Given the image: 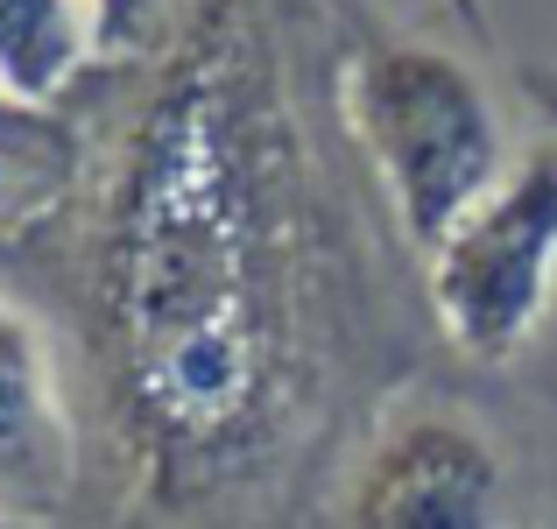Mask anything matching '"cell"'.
<instances>
[{"mask_svg":"<svg viewBox=\"0 0 557 529\" xmlns=\"http://www.w3.org/2000/svg\"><path fill=\"white\" fill-rule=\"evenodd\" d=\"M346 0H177L85 176L78 311L107 452L163 529H283L395 374Z\"/></svg>","mask_w":557,"mask_h":529,"instance_id":"1","label":"cell"},{"mask_svg":"<svg viewBox=\"0 0 557 529\" xmlns=\"http://www.w3.org/2000/svg\"><path fill=\"white\" fill-rule=\"evenodd\" d=\"M339 121L409 255H431L508 176V127L487 78L423 36L360 28L339 64Z\"/></svg>","mask_w":557,"mask_h":529,"instance_id":"2","label":"cell"},{"mask_svg":"<svg viewBox=\"0 0 557 529\" xmlns=\"http://www.w3.org/2000/svg\"><path fill=\"white\" fill-rule=\"evenodd\" d=\"M557 297V135H536L508 176L423 255V311L451 353L502 367L536 340Z\"/></svg>","mask_w":557,"mask_h":529,"instance_id":"3","label":"cell"},{"mask_svg":"<svg viewBox=\"0 0 557 529\" xmlns=\"http://www.w3.org/2000/svg\"><path fill=\"white\" fill-rule=\"evenodd\" d=\"M332 529H508V466L451 403H403L360 438Z\"/></svg>","mask_w":557,"mask_h":529,"instance_id":"4","label":"cell"},{"mask_svg":"<svg viewBox=\"0 0 557 529\" xmlns=\"http://www.w3.org/2000/svg\"><path fill=\"white\" fill-rule=\"evenodd\" d=\"M85 480V445L71 417L57 353L14 297H0V516L64 529V502Z\"/></svg>","mask_w":557,"mask_h":529,"instance_id":"5","label":"cell"},{"mask_svg":"<svg viewBox=\"0 0 557 529\" xmlns=\"http://www.w3.org/2000/svg\"><path fill=\"white\" fill-rule=\"evenodd\" d=\"M92 149L64 107H28L0 93V241H22L78 205Z\"/></svg>","mask_w":557,"mask_h":529,"instance_id":"6","label":"cell"},{"mask_svg":"<svg viewBox=\"0 0 557 529\" xmlns=\"http://www.w3.org/2000/svg\"><path fill=\"white\" fill-rule=\"evenodd\" d=\"M92 64V28L78 0H0V93L57 107Z\"/></svg>","mask_w":557,"mask_h":529,"instance_id":"7","label":"cell"},{"mask_svg":"<svg viewBox=\"0 0 557 529\" xmlns=\"http://www.w3.org/2000/svg\"><path fill=\"white\" fill-rule=\"evenodd\" d=\"M92 28V64H149L163 50L177 0H78Z\"/></svg>","mask_w":557,"mask_h":529,"instance_id":"8","label":"cell"},{"mask_svg":"<svg viewBox=\"0 0 557 529\" xmlns=\"http://www.w3.org/2000/svg\"><path fill=\"white\" fill-rule=\"evenodd\" d=\"M516 85L530 99V113L544 121V135H557V64H516Z\"/></svg>","mask_w":557,"mask_h":529,"instance_id":"9","label":"cell"},{"mask_svg":"<svg viewBox=\"0 0 557 529\" xmlns=\"http://www.w3.org/2000/svg\"><path fill=\"white\" fill-rule=\"evenodd\" d=\"M451 8H459V22L473 28V36H487V8H480V0H451Z\"/></svg>","mask_w":557,"mask_h":529,"instance_id":"10","label":"cell"},{"mask_svg":"<svg viewBox=\"0 0 557 529\" xmlns=\"http://www.w3.org/2000/svg\"><path fill=\"white\" fill-rule=\"evenodd\" d=\"M0 529H42V522H8V516H0Z\"/></svg>","mask_w":557,"mask_h":529,"instance_id":"11","label":"cell"}]
</instances>
